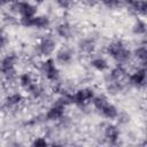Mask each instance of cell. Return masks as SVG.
I'll list each match as a JSON object with an SVG mask.
<instances>
[{
  "mask_svg": "<svg viewBox=\"0 0 147 147\" xmlns=\"http://www.w3.org/2000/svg\"><path fill=\"white\" fill-rule=\"evenodd\" d=\"M126 84L134 88H144L147 80V74L145 65L138 67L134 71L129 72L126 76Z\"/></svg>",
  "mask_w": 147,
  "mask_h": 147,
  "instance_id": "cell-9",
  "label": "cell"
},
{
  "mask_svg": "<svg viewBox=\"0 0 147 147\" xmlns=\"http://www.w3.org/2000/svg\"><path fill=\"white\" fill-rule=\"evenodd\" d=\"M95 40L93 38H83L78 42V49L84 54H93L95 51Z\"/></svg>",
  "mask_w": 147,
  "mask_h": 147,
  "instance_id": "cell-20",
  "label": "cell"
},
{
  "mask_svg": "<svg viewBox=\"0 0 147 147\" xmlns=\"http://www.w3.org/2000/svg\"><path fill=\"white\" fill-rule=\"evenodd\" d=\"M93 108L106 119L115 121L118 116V108L109 101V99L105 94H95L91 101Z\"/></svg>",
  "mask_w": 147,
  "mask_h": 147,
  "instance_id": "cell-2",
  "label": "cell"
},
{
  "mask_svg": "<svg viewBox=\"0 0 147 147\" xmlns=\"http://www.w3.org/2000/svg\"><path fill=\"white\" fill-rule=\"evenodd\" d=\"M23 101H24V95L21 92L16 91V92H11L6 95V98L3 100V105L8 109H15V108L20 107L23 103Z\"/></svg>",
  "mask_w": 147,
  "mask_h": 147,
  "instance_id": "cell-16",
  "label": "cell"
},
{
  "mask_svg": "<svg viewBox=\"0 0 147 147\" xmlns=\"http://www.w3.org/2000/svg\"><path fill=\"white\" fill-rule=\"evenodd\" d=\"M130 115L127 114V113H125V111H119L118 113V116H117V118L115 119V121H117V123H119V124H127L129 122H130Z\"/></svg>",
  "mask_w": 147,
  "mask_h": 147,
  "instance_id": "cell-25",
  "label": "cell"
},
{
  "mask_svg": "<svg viewBox=\"0 0 147 147\" xmlns=\"http://www.w3.org/2000/svg\"><path fill=\"white\" fill-rule=\"evenodd\" d=\"M75 52L70 47H61L55 51V62L60 65H69L72 63Z\"/></svg>",
  "mask_w": 147,
  "mask_h": 147,
  "instance_id": "cell-12",
  "label": "cell"
},
{
  "mask_svg": "<svg viewBox=\"0 0 147 147\" xmlns=\"http://www.w3.org/2000/svg\"><path fill=\"white\" fill-rule=\"evenodd\" d=\"M36 80H37L36 77H34L31 72H23V74L18 75V76H17V79H16L17 84L20 85V87H21L23 91H25V90H26L30 85H32Z\"/></svg>",
  "mask_w": 147,
  "mask_h": 147,
  "instance_id": "cell-22",
  "label": "cell"
},
{
  "mask_svg": "<svg viewBox=\"0 0 147 147\" xmlns=\"http://www.w3.org/2000/svg\"><path fill=\"white\" fill-rule=\"evenodd\" d=\"M95 94H96L95 90L91 86L80 87L71 93V103L79 108H84L91 103Z\"/></svg>",
  "mask_w": 147,
  "mask_h": 147,
  "instance_id": "cell-6",
  "label": "cell"
},
{
  "mask_svg": "<svg viewBox=\"0 0 147 147\" xmlns=\"http://www.w3.org/2000/svg\"><path fill=\"white\" fill-rule=\"evenodd\" d=\"M127 70L125 68V65L123 64H116L111 68H109L103 76L105 83H109V82H115V80H124L127 76Z\"/></svg>",
  "mask_w": 147,
  "mask_h": 147,
  "instance_id": "cell-11",
  "label": "cell"
},
{
  "mask_svg": "<svg viewBox=\"0 0 147 147\" xmlns=\"http://www.w3.org/2000/svg\"><path fill=\"white\" fill-rule=\"evenodd\" d=\"M55 2L59 8L64 9V10L71 8V6H72V0H55Z\"/></svg>",
  "mask_w": 147,
  "mask_h": 147,
  "instance_id": "cell-27",
  "label": "cell"
},
{
  "mask_svg": "<svg viewBox=\"0 0 147 147\" xmlns=\"http://www.w3.org/2000/svg\"><path fill=\"white\" fill-rule=\"evenodd\" d=\"M99 2L109 9H115L123 5V0H99Z\"/></svg>",
  "mask_w": 147,
  "mask_h": 147,
  "instance_id": "cell-24",
  "label": "cell"
},
{
  "mask_svg": "<svg viewBox=\"0 0 147 147\" xmlns=\"http://www.w3.org/2000/svg\"><path fill=\"white\" fill-rule=\"evenodd\" d=\"M90 65L98 72H106L110 68L108 59L102 55H92L90 60Z\"/></svg>",
  "mask_w": 147,
  "mask_h": 147,
  "instance_id": "cell-15",
  "label": "cell"
},
{
  "mask_svg": "<svg viewBox=\"0 0 147 147\" xmlns=\"http://www.w3.org/2000/svg\"><path fill=\"white\" fill-rule=\"evenodd\" d=\"M56 49H57V41L55 37L52 34L44 36L34 47L36 54L42 57H51Z\"/></svg>",
  "mask_w": 147,
  "mask_h": 147,
  "instance_id": "cell-7",
  "label": "cell"
},
{
  "mask_svg": "<svg viewBox=\"0 0 147 147\" xmlns=\"http://www.w3.org/2000/svg\"><path fill=\"white\" fill-rule=\"evenodd\" d=\"M11 2H13V0H0V8L5 7V6H8Z\"/></svg>",
  "mask_w": 147,
  "mask_h": 147,
  "instance_id": "cell-29",
  "label": "cell"
},
{
  "mask_svg": "<svg viewBox=\"0 0 147 147\" xmlns=\"http://www.w3.org/2000/svg\"><path fill=\"white\" fill-rule=\"evenodd\" d=\"M126 82L124 80H115V82H109L106 83V91L109 95L115 96L121 94L122 92H124V90L126 88Z\"/></svg>",
  "mask_w": 147,
  "mask_h": 147,
  "instance_id": "cell-19",
  "label": "cell"
},
{
  "mask_svg": "<svg viewBox=\"0 0 147 147\" xmlns=\"http://www.w3.org/2000/svg\"><path fill=\"white\" fill-rule=\"evenodd\" d=\"M48 144H49V142L47 141L46 137H37V138H34V139L32 140V142H31V145L34 146V147H44V146H46V145H48Z\"/></svg>",
  "mask_w": 147,
  "mask_h": 147,
  "instance_id": "cell-26",
  "label": "cell"
},
{
  "mask_svg": "<svg viewBox=\"0 0 147 147\" xmlns=\"http://www.w3.org/2000/svg\"><path fill=\"white\" fill-rule=\"evenodd\" d=\"M131 30H132V33L134 36H141V37H144L146 34V30H147L146 22L142 18H137L134 21V23L132 24Z\"/></svg>",
  "mask_w": 147,
  "mask_h": 147,
  "instance_id": "cell-23",
  "label": "cell"
},
{
  "mask_svg": "<svg viewBox=\"0 0 147 147\" xmlns=\"http://www.w3.org/2000/svg\"><path fill=\"white\" fill-rule=\"evenodd\" d=\"M103 137H105V140L108 144H110V145L117 144L119 138H121L119 126L117 124H114V123L106 124V126L103 129Z\"/></svg>",
  "mask_w": 147,
  "mask_h": 147,
  "instance_id": "cell-13",
  "label": "cell"
},
{
  "mask_svg": "<svg viewBox=\"0 0 147 147\" xmlns=\"http://www.w3.org/2000/svg\"><path fill=\"white\" fill-rule=\"evenodd\" d=\"M74 33H75V29L68 22H62V23L57 24L56 28H55V34L59 38H62V39H65V40L72 38Z\"/></svg>",
  "mask_w": 147,
  "mask_h": 147,
  "instance_id": "cell-18",
  "label": "cell"
},
{
  "mask_svg": "<svg viewBox=\"0 0 147 147\" xmlns=\"http://www.w3.org/2000/svg\"><path fill=\"white\" fill-rule=\"evenodd\" d=\"M7 42H8V39H7V37H6V33H5L3 29H2L1 25H0V52L6 47Z\"/></svg>",
  "mask_w": 147,
  "mask_h": 147,
  "instance_id": "cell-28",
  "label": "cell"
},
{
  "mask_svg": "<svg viewBox=\"0 0 147 147\" xmlns=\"http://www.w3.org/2000/svg\"><path fill=\"white\" fill-rule=\"evenodd\" d=\"M17 55L14 53L7 54L0 59V72L2 78L6 82H16L17 79V70H16V64H17Z\"/></svg>",
  "mask_w": 147,
  "mask_h": 147,
  "instance_id": "cell-3",
  "label": "cell"
},
{
  "mask_svg": "<svg viewBox=\"0 0 147 147\" xmlns=\"http://www.w3.org/2000/svg\"><path fill=\"white\" fill-rule=\"evenodd\" d=\"M18 23L24 28H33L37 30H47L52 25L49 16L39 14L33 17H20Z\"/></svg>",
  "mask_w": 147,
  "mask_h": 147,
  "instance_id": "cell-8",
  "label": "cell"
},
{
  "mask_svg": "<svg viewBox=\"0 0 147 147\" xmlns=\"http://www.w3.org/2000/svg\"><path fill=\"white\" fill-rule=\"evenodd\" d=\"M24 92L29 95V98H31V99H33V100H41V99H44L45 95H46V90H45V87H44L40 83H38L37 80H36L32 85H30Z\"/></svg>",
  "mask_w": 147,
  "mask_h": 147,
  "instance_id": "cell-17",
  "label": "cell"
},
{
  "mask_svg": "<svg viewBox=\"0 0 147 147\" xmlns=\"http://www.w3.org/2000/svg\"><path fill=\"white\" fill-rule=\"evenodd\" d=\"M39 71L47 82L52 84H56L60 82L61 71L59 64L53 57H45L39 64Z\"/></svg>",
  "mask_w": 147,
  "mask_h": 147,
  "instance_id": "cell-4",
  "label": "cell"
},
{
  "mask_svg": "<svg viewBox=\"0 0 147 147\" xmlns=\"http://www.w3.org/2000/svg\"><path fill=\"white\" fill-rule=\"evenodd\" d=\"M132 57L136 59L141 65H146L147 49H146V44H145V42H142L141 45H138V46L132 51Z\"/></svg>",
  "mask_w": 147,
  "mask_h": 147,
  "instance_id": "cell-21",
  "label": "cell"
},
{
  "mask_svg": "<svg viewBox=\"0 0 147 147\" xmlns=\"http://www.w3.org/2000/svg\"><path fill=\"white\" fill-rule=\"evenodd\" d=\"M65 109L67 107L63 106L62 103L54 101L46 110L44 118L47 122H59L63 116H65Z\"/></svg>",
  "mask_w": 147,
  "mask_h": 147,
  "instance_id": "cell-10",
  "label": "cell"
},
{
  "mask_svg": "<svg viewBox=\"0 0 147 147\" xmlns=\"http://www.w3.org/2000/svg\"><path fill=\"white\" fill-rule=\"evenodd\" d=\"M9 6V13L20 17H33L38 14V8L34 3L26 0H13Z\"/></svg>",
  "mask_w": 147,
  "mask_h": 147,
  "instance_id": "cell-5",
  "label": "cell"
},
{
  "mask_svg": "<svg viewBox=\"0 0 147 147\" xmlns=\"http://www.w3.org/2000/svg\"><path fill=\"white\" fill-rule=\"evenodd\" d=\"M123 5L130 10L132 14L145 16L147 11V2L146 0H123Z\"/></svg>",
  "mask_w": 147,
  "mask_h": 147,
  "instance_id": "cell-14",
  "label": "cell"
},
{
  "mask_svg": "<svg viewBox=\"0 0 147 147\" xmlns=\"http://www.w3.org/2000/svg\"><path fill=\"white\" fill-rule=\"evenodd\" d=\"M46 0H33V2L34 3H37V5H41V3H44Z\"/></svg>",
  "mask_w": 147,
  "mask_h": 147,
  "instance_id": "cell-30",
  "label": "cell"
},
{
  "mask_svg": "<svg viewBox=\"0 0 147 147\" xmlns=\"http://www.w3.org/2000/svg\"><path fill=\"white\" fill-rule=\"evenodd\" d=\"M106 53L108 54L109 57H111L116 62V64L126 65L133 59L132 49H130L126 46V44L121 39L111 40L106 47Z\"/></svg>",
  "mask_w": 147,
  "mask_h": 147,
  "instance_id": "cell-1",
  "label": "cell"
}]
</instances>
